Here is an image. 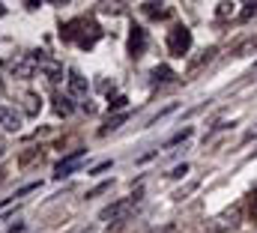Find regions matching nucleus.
Masks as SVG:
<instances>
[{
  "instance_id": "nucleus-1",
  "label": "nucleus",
  "mask_w": 257,
  "mask_h": 233,
  "mask_svg": "<svg viewBox=\"0 0 257 233\" xmlns=\"http://www.w3.org/2000/svg\"><path fill=\"white\" fill-rule=\"evenodd\" d=\"M189 48H192V30H189L186 24H177V27L168 33V51H171L174 57H186Z\"/></svg>"
},
{
  "instance_id": "nucleus-2",
  "label": "nucleus",
  "mask_w": 257,
  "mask_h": 233,
  "mask_svg": "<svg viewBox=\"0 0 257 233\" xmlns=\"http://www.w3.org/2000/svg\"><path fill=\"white\" fill-rule=\"evenodd\" d=\"M138 200H141V191H135L132 197L120 200V203H111L108 209H102V212H99V218H102V221H108V224H111V221H123L128 212L138 206Z\"/></svg>"
},
{
  "instance_id": "nucleus-3",
  "label": "nucleus",
  "mask_w": 257,
  "mask_h": 233,
  "mask_svg": "<svg viewBox=\"0 0 257 233\" xmlns=\"http://www.w3.org/2000/svg\"><path fill=\"white\" fill-rule=\"evenodd\" d=\"M236 224H239V206H230V209H227V212H221L209 227H212L215 233H224V230H233Z\"/></svg>"
},
{
  "instance_id": "nucleus-4",
  "label": "nucleus",
  "mask_w": 257,
  "mask_h": 233,
  "mask_svg": "<svg viewBox=\"0 0 257 233\" xmlns=\"http://www.w3.org/2000/svg\"><path fill=\"white\" fill-rule=\"evenodd\" d=\"M84 153H87V150H75L72 156H66L63 162H60V165L54 168V176H57V179H63V176L75 174V171L81 168V159H84Z\"/></svg>"
},
{
  "instance_id": "nucleus-5",
  "label": "nucleus",
  "mask_w": 257,
  "mask_h": 233,
  "mask_svg": "<svg viewBox=\"0 0 257 233\" xmlns=\"http://www.w3.org/2000/svg\"><path fill=\"white\" fill-rule=\"evenodd\" d=\"M144 48H147V30L144 27H132V33H128V54L141 57Z\"/></svg>"
},
{
  "instance_id": "nucleus-6",
  "label": "nucleus",
  "mask_w": 257,
  "mask_h": 233,
  "mask_svg": "<svg viewBox=\"0 0 257 233\" xmlns=\"http://www.w3.org/2000/svg\"><path fill=\"white\" fill-rule=\"evenodd\" d=\"M215 54H218V48H206V51H203L197 60H192V66H189V72H186V81H192L194 75H197V72H200V69H203L209 60L215 57Z\"/></svg>"
},
{
  "instance_id": "nucleus-7",
  "label": "nucleus",
  "mask_w": 257,
  "mask_h": 233,
  "mask_svg": "<svg viewBox=\"0 0 257 233\" xmlns=\"http://www.w3.org/2000/svg\"><path fill=\"white\" fill-rule=\"evenodd\" d=\"M0 126L6 132H18L21 129V114H15L12 108H0Z\"/></svg>"
},
{
  "instance_id": "nucleus-8",
  "label": "nucleus",
  "mask_w": 257,
  "mask_h": 233,
  "mask_svg": "<svg viewBox=\"0 0 257 233\" xmlns=\"http://www.w3.org/2000/svg\"><path fill=\"white\" fill-rule=\"evenodd\" d=\"M69 93L72 96H87V78H81L75 69L69 72Z\"/></svg>"
},
{
  "instance_id": "nucleus-9",
  "label": "nucleus",
  "mask_w": 257,
  "mask_h": 233,
  "mask_svg": "<svg viewBox=\"0 0 257 233\" xmlns=\"http://www.w3.org/2000/svg\"><path fill=\"white\" fill-rule=\"evenodd\" d=\"M99 36H102V30H99V27H96V24H93V21H90V33H84V36H81V39H78V45H81V48H93V45H96V39H99Z\"/></svg>"
},
{
  "instance_id": "nucleus-10",
  "label": "nucleus",
  "mask_w": 257,
  "mask_h": 233,
  "mask_svg": "<svg viewBox=\"0 0 257 233\" xmlns=\"http://www.w3.org/2000/svg\"><path fill=\"white\" fill-rule=\"evenodd\" d=\"M33 69H36V60H33V57L15 63V75H18V78H30V75H33Z\"/></svg>"
},
{
  "instance_id": "nucleus-11",
  "label": "nucleus",
  "mask_w": 257,
  "mask_h": 233,
  "mask_svg": "<svg viewBox=\"0 0 257 233\" xmlns=\"http://www.w3.org/2000/svg\"><path fill=\"white\" fill-rule=\"evenodd\" d=\"M54 111H57L60 117L72 114V102H69V96H54Z\"/></svg>"
},
{
  "instance_id": "nucleus-12",
  "label": "nucleus",
  "mask_w": 257,
  "mask_h": 233,
  "mask_svg": "<svg viewBox=\"0 0 257 233\" xmlns=\"http://www.w3.org/2000/svg\"><path fill=\"white\" fill-rule=\"evenodd\" d=\"M39 105H42V102H39V96H36V93H27V96H24V111H27L30 117L39 114Z\"/></svg>"
},
{
  "instance_id": "nucleus-13",
  "label": "nucleus",
  "mask_w": 257,
  "mask_h": 233,
  "mask_svg": "<svg viewBox=\"0 0 257 233\" xmlns=\"http://www.w3.org/2000/svg\"><path fill=\"white\" fill-rule=\"evenodd\" d=\"M171 78H174L171 66H156V69H153V81H159V84H162V81H171Z\"/></svg>"
},
{
  "instance_id": "nucleus-14",
  "label": "nucleus",
  "mask_w": 257,
  "mask_h": 233,
  "mask_svg": "<svg viewBox=\"0 0 257 233\" xmlns=\"http://www.w3.org/2000/svg\"><path fill=\"white\" fill-rule=\"evenodd\" d=\"M123 123H126V114H120V117H111V120H108V126H105V129H99V135H108V132H114V129H120Z\"/></svg>"
},
{
  "instance_id": "nucleus-15",
  "label": "nucleus",
  "mask_w": 257,
  "mask_h": 233,
  "mask_svg": "<svg viewBox=\"0 0 257 233\" xmlns=\"http://www.w3.org/2000/svg\"><path fill=\"white\" fill-rule=\"evenodd\" d=\"M144 12H147L150 18H162V15H165V9H162L159 3H144Z\"/></svg>"
},
{
  "instance_id": "nucleus-16",
  "label": "nucleus",
  "mask_w": 257,
  "mask_h": 233,
  "mask_svg": "<svg viewBox=\"0 0 257 233\" xmlns=\"http://www.w3.org/2000/svg\"><path fill=\"white\" fill-rule=\"evenodd\" d=\"M189 138H192V129H183V132H177V135H174V138H171V141H168L165 147H174V144H183V141H189Z\"/></svg>"
},
{
  "instance_id": "nucleus-17",
  "label": "nucleus",
  "mask_w": 257,
  "mask_h": 233,
  "mask_svg": "<svg viewBox=\"0 0 257 233\" xmlns=\"http://www.w3.org/2000/svg\"><path fill=\"white\" fill-rule=\"evenodd\" d=\"M215 15H218V18H227V15H233V3H218Z\"/></svg>"
},
{
  "instance_id": "nucleus-18",
  "label": "nucleus",
  "mask_w": 257,
  "mask_h": 233,
  "mask_svg": "<svg viewBox=\"0 0 257 233\" xmlns=\"http://www.w3.org/2000/svg\"><path fill=\"white\" fill-rule=\"evenodd\" d=\"M251 15H257V3H245V9L239 12V18H242V21H248Z\"/></svg>"
},
{
  "instance_id": "nucleus-19",
  "label": "nucleus",
  "mask_w": 257,
  "mask_h": 233,
  "mask_svg": "<svg viewBox=\"0 0 257 233\" xmlns=\"http://www.w3.org/2000/svg\"><path fill=\"white\" fill-rule=\"evenodd\" d=\"M126 105H128L126 96H114V99H111V111H120V108H126Z\"/></svg>"
},
{
  "instance_id": "nucleus-20",
  "label": "nucleus",
  "mask_w": 257,
  "mask_h": 233,
  "mask_svg": "<svg viewBox=\"0 0 257 233\" xmlns=\"http://www.w3.org/2000/svg\"><path fill=\"white\" fill-rule=\"evenodd\" d=\"M257 42L254 39H248V42H245V45H239V48H236V57H245V54H248V51H251V48H254Z\"/></svg>"
},
{
  "instance_id": "nucleus-21",
  "label": "nucleus",
  "mask_w": 257,
  "mask_h": 233,
  "mask_svg": "<svg viewBox=\"0 0 257 233\" xmlns=\"http://www.w3.org/2000/svg\"><path fill=\"white\" fill-rule=\"evenodd\" d=\"M36 156H39V150H27V153H21V165H30Z\"/></svg>"
},
{
  "instance_id": "nucleus-22",
  "label": "nucleus",
  "mask_w": 257,
  "mask_h": 233,
  "mask_svg": "<svg viewBox=\"0 0 257 233\" xmlns=\"http://www.w3.org/2000/svg\"><path fill=\"white\" fill-rule=\"evenodd\" d=\"M108 188H111V182H102V185H96L93 191H87V197H99V194H102V191H108Z\"/></svg>"
},
{
  "instance_id": "nucleus-23",
  "label": "nucleus",
  "mask_w": 257,
  "mask_h": 233,
  "mask_svg": "<svg viewBox=\"0 0 257 233\" xmlns=\"http://www.w3.org/2000/svg\"><path fill=\"white\" fill-rule=\"evenodd\" d=\"M186 174H189V165H177L168 176H174V179H177V176H186Z\"/></svg>"
},
{
  "instance_id": "nucleus-24",
  "label": "nucleus",
  "mask_w": 257,
  "mask_h": 233,
  "mask_svg": "<svg viewBox=\"0 0 257 233\" xmlns=\"http://www.w3.org/2000/svg\"><path fill=\"white\" fill-rule=\"evenodd\" d=\"M251 221L257 224V197H254V203H251Z\"/></svg>"
},
{
  "instance_id": "nucleus-25",
  "label": "nucleus",
  "mask_w": 257,
  "mask_h": 233,
  "mask_svg": "<svg viewBox=\"0 0 257 233\" xmlns=\"http://www.w3.org/2000/svg\"><path fill=\"white\" fill-rule=\"evenodd\" d=\"M254 138H257V126L251 129V132H248V135H245V141H254Z\"/></svg>"
},
{
  "instance_id": "nucleus-26",
  "label": "nucleus",
  "mask_w": 257,
  "mask_h": 233,
  "mask_svg": "<svg viewBox=\"0 0 257 233\" xmlns=\"http://www.w3.org/2000/svg\"><path fill=\"white\" fill-rule=\"evenodd\" d=\"M3 15H6V6H3V3H0V18H3Z\"/></svg>"
},
{
  "instance_id": "nucleus-27",
  "label": "nucleus",
  "mask_w": 257,
  "mask_h": 233,
  "mask_svg": "<svg viewBox=\"0 0 257 233\" xmlns=\"http://www.w3.org/2000/svg\"><path fill=\"white\" fill-rule=\"evenodd\" d=\"M0 156H3V147H0Z\"/></svg>"
},
{
  "instance_id": "nucleus-28",
  "label": "nucleus",
  "mask_w": 257,
  "mask_h": 233,
  "mask_svg": "<svg viewBox=\"0 0 257 233\" xmlns=\"http://www.w3.org/2000/svg\"><path fill=\"white\" fill-rule=\"evenodd\" d=\"M0 179H3V171H0Z\"/></svg>"
}]
</instances>
